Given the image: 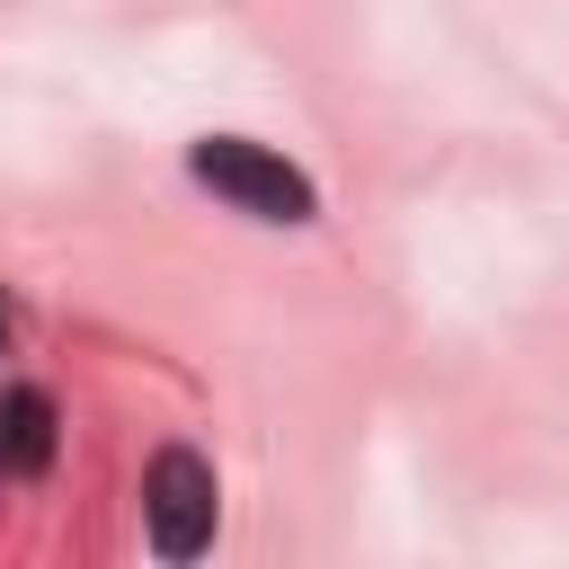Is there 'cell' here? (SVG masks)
<instances>
[{
	"instance_id": "277c9868",
	"label": "cell",
	"mask_w": 569,
	"mask_h": 569,
	"mask_svg": "<svg viewBox=\"0 0 569 569\" xmlns=\"http://www.w3.org/2000/svg\"><path fill=\"white\" fill-rule=\"evenodd\" d=\"M0 338H9V302H0Z\"/></svg>"
},
{
	"instance_id": "6da1fadb",
	"label": "cell",
	"mask_w": 569,
	"mask_h": 569,
	"mask_svg": "<svg viewBox=\"0 0 569 569\" xmlns=\"http://www.w3.org/2000/svg\"><path fill=\"white\" fill-rule=\"evenodd\" d=\"M187 169H196V187H213L231 213H249V222H311L320 213V187L284 160V151H267V142H249V133H204V142H187Z\"/></svg>"
},
{
	"instance_id": "7a4b0ae2",
	"label": "cell",
	"mask_w": 569,
	"mask_h": 569,
	"mask_svg": "<svg viewBox=\"0 0 569 569\" xmlns=\"http://www.w3.org/2000/svg\"><path fill=\"white\" fill-rule=\"evenodd\" d=\"M213 516H222V489H213V462L196 445H160L151 471H142V533L160 560H196L213 551Z\"/></svg>"
},
{
	"instance_id": "3957f363",
	"label": "cell",
	"mask_w": 569,
	"mask_h": 569,
	"mask_svg": "<svg viewBox=\"0 0 569 569\" xmlns=\"http://www.w3.org/2000/svg\"><path fill=\"white\" fill-rule=\"evenodd\" d=\"M53 445H62L53 391H36V382L0 391V480H44L53 471Z\"/></svg>"
}]
</instances>
